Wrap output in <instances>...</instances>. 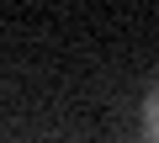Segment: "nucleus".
<instances>
[{
	"label": "nucleus",
	"instance_id": "nucleus-1",
	"mask_svg": "<svg viewBox=\"0 0 159 143\" xmlns=\"http://www.w3.org/2000/svg\"><path fill=\"white\" fill-rule=\"evenodd\" d=\"M143 138L148 143H159V85L148 90V101H143Z\"/></svg>",
	"mask_w": 159,
	"mask_h": 143
}]
</instances>
